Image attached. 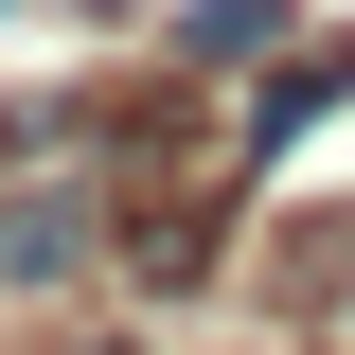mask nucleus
Masks as SVG:
<instances>
[{
  "label": "nucleus",
  "mask_w": 355,
  "mask_h": 355,
  "mask_svg": "<svg viewBox=\"0 0 355 355\" xmlns=\"http://www.w3.org/2000/svg\"><path fill=\"white\" fill-rule=\"evenodd\" d=\"M89 266V214L71 196H18V214H0V284H71Z\"/></svg>",
  "instance_id": "obj_1"
},
{
  "label": "nucleus",
  "mask_w": 355,
  "mask_h": 355,
  "mask_svg": "<svg viewBox=\"0 0 355 355\" xmlns=\"http://www.w3.org/2000/svg\"><path fill=\"white\" fill-rule=\"evenodd\" d=\"M178 36H196V53H266V36H284V0H196Z\"/></svg>",
  "instance_id": "obj_2"
}]
</instances>
